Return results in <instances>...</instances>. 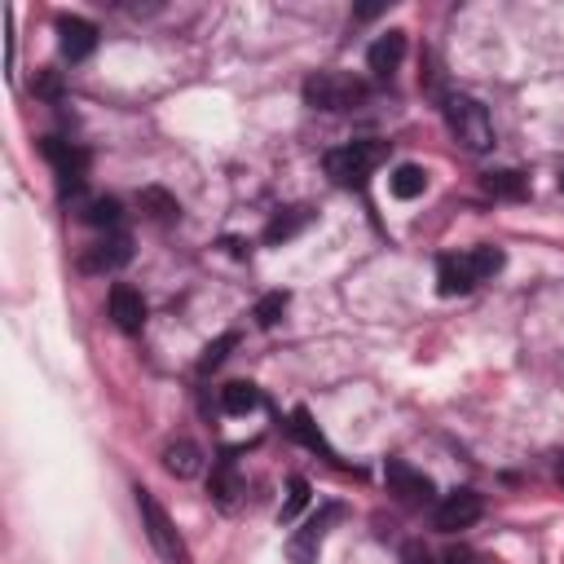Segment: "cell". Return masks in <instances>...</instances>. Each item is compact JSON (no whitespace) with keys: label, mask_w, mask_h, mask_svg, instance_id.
Returning a JSON list of instances; mask_svg holds the SVG:
<instances>
[{"label":"cell","mask_w":564,"mask_h":564,"mask_svg":"<svg viewBox=\"0 0 564 564\" xmlns=\"http://www.w3.org/2000/svg\"><path fill=\"white\" fill-rule=\"evenodd\" d=\"M344 516V507L339 502H322L295 533H291V542H286V560L291 564H317V551H322V542H326V533H330V524Z\"/></svg>","instance_id":"obj_7"},{"label":"cell","mask_w":564,"mask_h":564,"mask_svg":"<svg viewBox=\"0 0 564 564\" xmlns=\"http://www.w3.org/2000/svg\"><path fill=\"white\" fill-rule=\"evenodd\" d=\"M304 502H308V480H304V476H291V494H286V502H282V511H278V520H282V524H291V520L304 511Z\"/></svg>","instance_id":"obj_25"},{"label":"cell","mask_w":564,"mask_h":564,"mask_svg":"<svg viewBox=\"0 0 564 564\" xmlns=\"http://www.w3.org/2000/svg\"><path fill=\"white\" fill-rule=\"evenodd\" d=\"M40 97H48V101H57L62 97V79H57V70H44V75H35V84H31Z\"/></svg>","instance_id":"obj_26"},{"label":"cell","mask_w":564,"mask_h":564,"mask_svg":"<svg viewBox=\"0 0 564 564\" xmlns=\"http://www.w3.org/2000/svg\"><path fill=\"white\" fill-rule=\"evenodd\" d=\"M388 159V145L383 141H344V145H335V150H326V176L335 181V185H344V189H361L366 181H370V172L379 167Z\"/></svg>","instance_id":"obj_4"},{"label":"cell","mask_w":564,"mask_h":564,"mask_svg":"<svg viewBox=\"0 0 564 564\" xmlns=\"http://www.w3.org/2000/svg\"><path fill=\"white\" fill-rule=\"evenodd\" d=\"M445 564H476V555H467V551H449Z\"/></svg>","instance_id":"obj_28"},{"label":"cell","mask_w":564,"mask_h":564,"mask_svg":"<svg viewBox=\"0 0 564 564\" xmlns=\"http://www.w3.org/2000/svg\"><path fill=\"white\" fill-rule=\"evenodd\" d=\"M502 251L498 247H471V251H458V256H441L436 260V291L441 295H467L476 291L485 278H494L502 269Z\"/></svg>","instance_id":"obj_1"},{"label":"cell","mask_w":564,"mask_h":564,"mask_svg":"<svg viewBox=\"0 0 564 564\" xmlns=\"http://www.w3.org/2000/svg\"><path fill=\"white\" fill-rule=\"evenodd\" d=\"M234 344H238V330H225V335H220L216 344H207V348H203V357H198V375H207V370H216V366L225 361V352H229Z\"/></svg>","instance_id":"obj_24"},{"label":"cell","mask_w":564,"mask_h":564,"mask_svg":"<svg viewBox=\"0 0 564 564\" xmlns=\"http://www.w3.org/2000/svg\"><path fill=\"white\" fill-rule=\"evenodd\" d=\"M57 44H62V57L66 62H84L93 48H97V26L88 18H57Z\"/></svg>","instance_id":"obj_12"},{"label":"cell","mask_w":564,"mask_h":564,"mask_svg":"<svg viewBox=\"0 0 564 564\" xmlns=\"http://www.w3.org/2000/svg\"><path fill=\"white\" fill-rule=\"evenodd\" d=\"M383 480H388V494H397L401 502H432L436 498V485L427 471L410 467L405 458H388L383 463Z\"/></svg>","instance_id":"obj_8"},{"label":"cell","mask_w":564,"mask_h":564,"mask_svg":"<svg viewBox=\"0 0 564 564\" xmlns=\"http://www.w3.org/2000/svg\"><path fill=\"white\" fill-rule=\"evenodd\" d=\"M441 115H445L449 137H454L463 150H471V154L494 150V119H489V110H485L476 97H467V93H449V97L441 101Z\"/></svg>","instance_id":"obj_2"},{"label":"cell","mask_w":564,"mask_h":564,"mask_svg":"<svg viewBox=\"0 0 564 564\" xmlns=\"http://www.w3.org/2000/svg\"><path fill=\"white\" fill-rule=\"evenodd\" d=\"M401 57H405V31H383V35L366 48V70H370L375 79H392L397 66H401Z\"/></svg>","instance_id":"obj_13"},{"label":"cell","mask_w":564,"mask_h":564,"mask_svg":"<svg viewBox=\"0 0 564 564\" xmlns=\"http://www.w3.org/2000/svg\"><path fill=\"white\" fill-rule=\"evenodd\" d=\"M560 194H564V172H560Z\"/></svg>","instance_id":"obj_29"},{"label":"cell","mask_w":564,"mask_h":564,"mask_svg":"<svg viewBox=\"0 0 564 564\" xmlns=\"http://www.w3.org/2000/svg\"><path fill=\"white\" fill-rule=\"evenodd\" d=\"M388 189H392V198L410 203V198H419V194L427 189V172H423L419 163H397L392 176H388Z\"/></svg>","instance_id":"obj_16"},{"label":"cell","mask_w":564,"mask_h":564,"mask_svg":"<svg viewBox=\"0 0 564 564\" xmlns=\"http://www.w3.org/2000/svg\"><path fill=\"white\" fill-rule=\"evenodd\" d=\"M137 203H141V212H145L150 220H176V216H181V203H176L167 189H159V185H145V189L137 194Z\"/></svg>","instance_id":"obj_19"},{"label":"cell","mask_w":564,"mask_h":564,"mask_svg":"<svg viewBox=\"0 0 564 564\" xmlns=\"http://www.w3.org/2000/svg\"><path fill=\"white\" fill-rule=\"evenodd\" d=\"M79 220L93 225V229H115L119 225V198H88Z\"/></svg>","instance_id":"obj_20"},{"label":"cell","mask_w":564,"mask_h":564,"mask_svg":"<svg viewBox=\"0 0 564 564\" xmlns=\"http://www.w3.org/2000/svg\"><path fill=\"white\" fill-rule=\"evenodd\" d=\"M485 516V498L476 489H454L436 502V529L441 533H458V529H471L476 520Z\"/></svg>","instance_id":"obj_9"},{"label":"cell","mask_w":564,"mask_h":564,"mask_svg":"<svg viewBox=\"0 0 564 564\" xmlns=\"http://www.w3.org/2000/svg\"><path fill=\"white\" fill-rule=\"evenodd\" d=\"M40 154L53 163V176H57V194L70 198L84 189L88 181V150L75 145V141H62V137H44L40 141Z\"/></svg>","instance_id":"obj_6"},{"label":"cell","mask_w":564,"mask_h":564,"mask_svg":"<svg viewBox=\"0 0 564 564\" xmlns=\"http://www.w3.org/2000/svg\"><path fill=\"white\" fill-rule=\"evenodd\" d=\"M212 498L220 502V507H229L234 502V494H238V476H234V458H220L216 463V471H212Z\"/></svg>","instance_id":"obj_23"},{"label":"cell","mask_w":564,"mask_h":564,"mask_svg":"<svg viewBox=\"0 0 564 564\" xmlns=\"http://www.w3.org/2000/svg\"><path fill=\"white\" fill-rule=\"evenodd\" d=\"M286 304H291V295L286 291H269V295H260L256 300V308H251V317H256V326H278V317L286 313Z\"/></svg>","instance_id":"obj_22"},{"label":"cell","mask_w":564,"mask_h":564,"mask_svg":"<svg viewBox=\"0 0 564 564\" xmlns=\"http://www.w3.org/2000/svg\"><path fill=\"white\" fill-rule=\"evenodd\" d=\"M260 388L256 383H242V379H234V383H225L220 388V410L225 414H251V410H260Z\"/></svg>","instance_id":"obj_18"},{"label":"cell","mask_w":564,"mask_h":564,"mask_svg":"<svg viewBox=\"0 0 564 564\" xmlns=\"http://www.w3.org/2000/svg\"><path fill=\"white\" fill-rule=\"evenodd\" d=\"M401 564H432V555H427V546H423V542H405Z\"/></svg>","instance_id":"obj_27"},{"label":"cell","mask_w":564,"mask_h":564,"mask_svg":"<svg viewBox=\"0 0 564 564\" xmlns=\"http://www.w3.org/2000/svg\"><path fill=\"white\" fill-rule=\"evenodd\" d=\"M128 260H132V238H128V234H110V238L93 242V247L79 256V269H84V273H115V269H123Z\"/></svg>","instance_id":"obj_10"},{"label":"cell","mask_w":564,"mask_h":564,"mask_svg":"<svg viewBox=\"0 0 564 564\" xmlns=\"http://www.w3.org/2000/svg\"><path fill=\"white\" fill-rule=\"evenodd\" d=\"M291 432H295V436H300V441H304L308 449H317L322 458H330V463H339V454L330 449V441L322 436V427L313 423V414H308L304 405H295V410H291Z\"/></svg>","instance_id":"obj_17"},{"label":"cell","mask_w":564,"mask_h":564,"mask_svg":"<svg viewBox=\"0 0 564 564\" xmlns=\"http://www.w3.org/2000/svg\"><path fill=\"white\" fill-rule=\"evenodd\" d=\"M145 300H141V291L137 286H128V282H115L110 286V322L123 330V335H141L145 330Z\"/></svg>","instance_id":"obj_11"},{"label":"cell","mask_w":564,"mask_h":564,"mask_svg":"<svg viewBox=\"0 0 564 564\" xmlns=\"http://www.w3.org/2000/svg\"><path fill=\"white\" fill-rule=\"evenodd\" d=\"M560 485H564V463H560Z\"/></svg>","instance_id":"obj_30"},{"label":"cell","mask_w":564,"mask_h":564,"mask_svg":"<svg viewBox=\"0 0 564 564\" xmlns=\"http://www.w3.org/2000/svg\"><path fill=\"white\" fill-rule=\"evenodd\" d=\"M163 467H167L176 480H189V476H198L203 454H198V445H194V441H172V445L163 449Z\"/></svg>","instance_id":"obj_15"},{"label":"cell","mask_w":564,"mask_h":564,"mask_svg":"<svg viewBox=\"0 0 564 564\" xmlns=\"http://www.w3.org/2000/svg\"><path fill=\"white\" fill-rule=\"evenodd\" d=\"M485 189H489L494 198H524V176L511 172V167H502V172H485Z\"/></svg>","instance_id":"obj_21"},{"label":"cell","mask_w":564,"mask_h":564,"mask_svg":"<svg viewBox=\"0 0 564 564\" xmlns=\"http://www.w3.org/2000/svg\"><path fill=\"white\" fill-rule=\"evenodd\" d=\"M132 494H137L141 529H145L150 546L159 551V560H163V564H189V546H185V538L176 533V524H172V516L163 511V502H159V498H154L145 485H137Z\"/></svg>","instance_id":"obj_5"},{"label":"cell","mask_w":564,"mask_h":564,"mask_svg":"<svg viewBox=\"0 0 564 564\" xmlns=\"http://www.w3.org/2000/svg\"><path fill=\"white\" fill-rule=\"evenodd\" d=\"M308 220H313V212H308V207H282V212L264 225V242H269V247H278V242H286V238H295L300 229H308Z\"/></svg>","instance_id":"obj_14"},{"label":"cell","mask_w":564,"mask_h":564,"mask_svg":"<svg viewBox=\"0 0 564 564\" xmlns=\"http://www.w3.org/2000/svg\"><path fill=\"white\" fill-rule=\"evenodd\" d=\"M366 97H370V84L348 70H317L304 79V106L326 110V115L357 110V106H366Z\"/></svg>","instance_id":"obj_3"}]
</instances>
